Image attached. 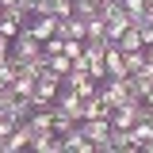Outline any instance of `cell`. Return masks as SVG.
Returning <instances> with one entry per match:
<instances>
[{"instance_id":"cell-1","label":"cell","mask_w":153,"mask_h":153,"mask_svg":"<svg viewBox=\"0 0 153 153\" xmlns=\"http://www.w3.org/2000/svg\"><path fill=\"white\" fill-rule=\"evenodd\" d=\"M57 96H61V76L57 73H46L35 80V92H31V103L35 107H50V103H57Z\"/></svg>"},{"instance_id":"cell-2","label":"cell","mask_w":153,"mask_h":153,"mask_svg":"<svg viewBox=\"0 0 153 153\" xmlns=\"http://www.w3.org/2000/svg\"><path fill=\"white\" fill-rule=\"evenodd\" d=\"M80 130L92 138L96 153H115L111 149V119H80Z\"/></svg>"},{"instance_id":"cell-3","label":"cell","mask_w":153,"mask_h":153,"mask_svg":"<svg viewBox=\"0 0 153 153\" xmlns=\"http://www.w3.org/2000/svg\"><path fill=\"white\" fill-rule=\"evenodd\" d=\"M31 142H35V130H31V123L23 119V123H16V130L4 138V149H0V153H19V149H31Z\"/></svg>"},{"instance_id":"cell-4","label":"cell","mask_w":153,"mask_h":153,"mask_svg":"<svg viewBox=\"0 0 153 153\" xmlns=\"http://www.w3.org/2000/svg\"><path fill=\"white\" fill-rule=\"evenodd\" d=\"M61 153H92V138L80 130V123L69 134H61Z\"/></svg>"},{"instance_id":"cell-5","label":"cell","mask_w":153,"mask_h":153,"mask_svg":"<svg viewBox=\"0 0 153 153\" xmlns=\"http://www.w3.org/2000/svg\"><path fill=\"white\" fill-rule=\"evenodd\" d=\"M57 103H61L65 111L73 115L76 123H80V119L88 115V107H84V96H80V92H73V88H61V96H57Z\"/></svg>"},{"instance_id":"cell-6","label":"cell","mask_w":153,"mask_h":153,"mask_svg":"<svg viewBox=\"0 0 153 153\" xmlns=\"http://www.w3.org/2000/svg\"><path fill=\"white\" fill-rule=\"evenodd\" d=\"M142 46H146V35H142V27H126V35L119 38V50H142Z\"/></svg>"},{"instance_id":"cell-7","label":"cell","mask_w":153,"mask_h":153,"mask_svg":"<svg viewBox=\"0 0 153 153\" xmlns=\"http://www.w3.org/2000/svg\"><path fill=\"white\" fill-rule=\"evenodd\" d=\"M84 42H111V38H107V19L103 16L88 19V38H84Z\"/></svg>"},{"instance_id":"cell-8","label":"cell","mask_w":153,"mask_h":153,"mask_svg":"<svg viewBox=\"0 0 153 153\" xmlns=\"http://www.w3.org/2000/svg\"><path fill=\"white\" fill-rule=\"evenodd\" d=\"M123 61H126V73H138V69L149 61V57H146V46H142V50H123Z\"/></svg>"},{"instance_id":"cell-9","label":"cell","mask_w":153,"mask_h":153,"mask_svg":"<svg viewBox=\"0 0 153 153\" xmlns=\"http://www.w3.org/2000/svg\"><path fill=\"white\" fill-rule=\"evenodd\" d=\"M46 57H50V73L69 76V69H73V57H69V54H46Z\"/></svg>"},{"instance_id":"cell-10","label":"cell","mask_w":153,"mask_h":153,"mask_svg":"<svg viewBox=\"0 0 153 153\" xmlns=\"http://www.w3.org/2000/svg\"><path fill=\"white\" fill-rule=\"evenodd\" d=\"M19 31H23V19H16V16H4V12H0V35H4V38H16Z\"/></svg>"},{"instance_id":"cell-11","label":"cell","mask_w":153,"mask_h":153,"mask_svg":"<svg viewBox=\"0 0 153 153\" xmlns=\"http://www.w3.org/2000/svg\"><path fill=\"white\" fill-rule=\"evenodd\" d=\"M73 16H84V19L100 16V0H73Z\"/></svg>"},{"instance_id":"cell-12","label":"cell","mask_w":153,"mask_h":153,"mask_svg":"<svg viewBox=\"0 0 153 153\" xmlns=\"http://www.w3.org/2000/svg\"><path fill=\"white\" fill-rule=\"evenodd\" d=\"M50 12H54L57 19H65V16H73V0H50Z\"/></svg>"},{"instance_id":"cell-13","label":"cell","mask_w":153,"mask_h":153,"mask_svg":"<svg viewBox=\"0 0 153 153\" xmlns=\"http://www.w3.org/2000/svg\"><path fill=\"white\" fill-rule=\"evenodd\" d=\"M123 8H126L130 16H142V12H146V0H123Z\"/></svg>"},{"instance_id":"cell-14","label":"cell","mask_w":153,"mask_h":153,"mask_svg":"<svg viewBox=\"0 0 153 153\" xmlns=\"http://www.w3.org/2000/svg\"><path fill=\"white\" fill-rule=\"evenodd\" d=\"M8 54H12V38L0 35V61H8Z\"/></svg>"},{"instance_id":"cell-15","label":"cell","mask_w":153,"mask_h":153,"mask_svg":"<svg viewBox=\"0 0 153 153\" xmlns=\"http://www.w3.org/2000/svg\"><path fill=\"white\" fill-rule=\"evenodd\" d=\"M142 153H153V138H149V142H146V146H142Z\"/></svg>"},{"instance_id":"cell-16","label":"cell","mask_w":153,"mask_h":153,"mask_svg":"<svg viewBox=\"0 0 153 153\" xmlns=\"http://www.w3.org/2000/svg\"><path fill=\"white\" fill-rule=\"evenodd\" d=\"M146 57H149V61H153V46H146Z\"/></svg>"},{"instance_id":"cell-17","label":"cell","mask_w":153,"mask_h":153,"mask_svg":"<svg viewBox=\"0 0 153 153\" xmlns=\"http://www.w3.org/2000/svg\"><path fill=\"white\" fill-rule=\"evenodd\" d=\"M0 4H19V0H0Z\"/></svg>"},{"instance_id":"cell-18","label":"cell","mask_w":153,"mask_h":153,"mask_svg":"<svg viewBox=\"0 0 153 153\" xmlns=\"http://www.w3.org/2000/svg\"><path fill=\"white\" fill-rule=\"evenodd\" d=\"M146 103H153V92H149V96H146Z\"/></svg>"},{"instance_id":"cell-19","label":"cell","mask_w":153,"mask_h":153,"mask_svg":"<svg viewBox=\"0 0 153 153\" xmlns=\"http://www.w3.org/2000/svg\"><path fill=\"white\" fill-rule=\"evenodd\" d=\"M0 123H4V111H0Z\"/></svg>"},{"instance_id":"cell-20","label":"cell","mask_w":153,"mask_h":153,"mask_svg":"<svg viewBox=\"0 0 153 153\" xmlns=\"http://www.w3.org/2000/svg\"><path fill=\"white\" fill-rule=\"evenodd\" d=\"M0 88H4V80H0Z\"/></svg>"}]
</instances>
